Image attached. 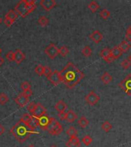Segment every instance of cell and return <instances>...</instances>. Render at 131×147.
<instances>
[{"instance_id": "7dc6e473", "label": "cell", "mask_w": 131, "mask_h": 147, "mask_svg": "<svg viewBox=\"0 0 131 147\" xmlns=\"http://www.w3.org/2000/svg\"><path fill=\"white\" fill-rule=\"evenodd\" d=\"M114 60H115L114 57H113L112 55H110V56H109V57H108L105 60V61L107 62V64H110V63H112V62Z\"/></svg>"}, {"instance_id": "bcb514c9", "label": "cell", "mask_w": 131, "mask_h": 147, "mask_svg": "<svg viewBox=\"0 0 131 147\" xmlns=\"http://www.w3.org/2000/svg\"><path fill=\"white\" fill-rule=\"evenodd\" d=\"M66 114L67 113L65 112L59 113H58V117H59V119H61V120L66 119Z\"/></svg>"}, {"instance_id": "4dcf8cb0", "label": "cell", "mask_w": 131, "mask_h": 147, "mask_svg": "<svg viewBox=\"0 0 131 147\" xmlns=\"http://www.w3.org/2000/svg\"><path fill=\"white\" fill-rule=\"evenodd\" d=\"M34 72L39 76L44 75V66L42 64H38L34 68Z\"/></svg>"}, {"instance_id": "f907efd6", "label": "cell", "mask_w": 131, "mask_h": 147, "mask_svg": "<svg viewBox=\"0 0 131 147\" xmlns=\"http://www.w3.org/2000/svg\"><path fill=\"white\" fill-rule=\"evenodd\" d=\"M3 63H4V59L0 56V67L2 66V64H3Z\"/></svg>"}, {"instance_id": "7402d4cb", "label": "cell", "mask_w": 131, "mask_h": 147, "mask_svg": "<svg viewBox=\"0 0 131 147\" xmlns=\"http://www.w3.org/2000/svg\"><path fill=\"white\" fill-rule=\"evenodd\" d=\"M87 8H88L92 12H95V11L100 8V5H99V4L96 2V1H91V2L88 4V5H87Z\"/></svg>"}, {"instance_id": "ac0fdd59", "label": "cell", "mask_w": 131, "mask_h": 147, "mask_svg": "<svg viewBox=\"0 0 131 147\" xmlns=\"http://www.w3.org/2000/svg\"><path fill=\"white\" fill-rule=\"evenodd\" d=\"M130 44L127 41H123L120 44L118 47L120 48V49L122 51V52L126 53L129 51V49L130 48Z\"/></svg>"}, {"instance_id": "cb8c5ba5", "label": "cell", "mask_w": 131, "mask_h": 147, "mask_svg": "<svg viewBox=\"0 0 131 147\" xmlns=\"http://www.w3.org/2000/svg\"><path fill=\"white\" fill-rule=\"evenodd\" d=\"M78 123L81 128H85L89 124V120L85 117H81L80 119H78Z\"/></svg>"}, {"instance_id": "7c38bea8", "label": "cell", "mask_w": 131, "mask_h": 147, "mask_svg": "<svg viewBox=\"0 0 131 147\" xmlns=\"http://www.w3.org/2000/svg\"><path fill=\"white\" fill-rule=\"evenodd\" d=\"M90 40L94 41L95 43L98 44L103 39V34L99 32L98 30H97V31H94V32H92L91 34H90Z\"/></svg>"}, {"instance_id": "8992f818", "label": "cell", "mask_w": 131, "mask_h": 147, "mask_svg": "<svg viewBox=\"0 0 131 147\" xmlns=\"http://www.w3.org/2000/svg\"><path fill=\"white\" fill-rule=\"evenodd\" d=\"M99 100H100V96L94 91H90L89 94L85 96V100L90 106L95 105L98 102Z\"/></svg>"}, {"instance_id": "ab89813d", "label": "cell", "mask_w": 131, "mask_h": 147, "mask_svg": "<svg viewBox=\"0 0 131 147\" xmlns=\"http://www.w3.org/2000/svg\"><path fill=\"white\" fill-rule=\"evenodd\" d=\"M52 71L51 70V68L48 66H45L44 67V75L45 76L46 78H48L49 76L51 74Z\"/></svg>"}, {"instance_id": "603a6c76", "label": "cell", "mask_w": 131, "mask_h": 147, "mask_svg": "<svg viewBox=\"0 0 131 147\" xmlns=\"http://www.w3.org/2000/svg\"><path fill=\"white\" fill-rule=\"evenodd\" d=\"M58 123H59V122L57 121V120H56L55 118H54V117H51L50 122H49V123H48V126H47V128H46V130L48 131V132H50V131Z\"/></svg>"}, {"instance_id": "74e56055", "label": "cell", "mask_w": 131, "mask_h": 147, "mask_svg": "<svg viewBox=\"0 0 131 147\" xmlns=\"http://www.w3.org/2000/svg\"><path fill=\"white\" fill-rule=\"evenodd\" d=\"M9 101V97L5 94H0V103L4 105Z\"/></svg>"}, {"instance_id": "db71d44e", "label": "cell", "mask_w": 131, "mask_h": 147, "mask_svg": "<svg viewBox=\"0 0 131 147\" xmlns=\"http://www.w3.org/2000/svg\"><path fill=\"white\" fill-rule=\"evenodd\" d=\"M2 18H1V17H0V24H1V23H2Z\"/></svg>"}, {"instance_id": "f5cc1de1", "label": "cell", "mask_w": 131, "mask_h": 147, "mask_svg": "<svg viewBox=\"0 0 131 147\" xmlns=\"http://www.w3.org/2000/svg\"><path fill=\"white\" fill-rule=\"evenodd\" d=\"M28 147H35V146H34V145L31 144V145H29V146H28Z\"/></svg>"}, {"instance_id": "3957f363", "label": "cell", "mask_w": 131, "mask_h": 147, "mask_svg": "<svg viewBox=\"0 0 131 147\" xmlns=\"http://www.w3.org/2000/svg\"><path fill=\"white\" fill-rule=\"evenodd\" d=\"M15 11L22 18L26 17L29 14V11L28 10L27 7V0H21L15 7Z\"/></svg>"}, {"instance_id": "60d3db41", "label": "cell", "mask_w": 131, "mask_h": 147, "mask_svg": "<svg viewBox=\"0 0 131 147\" xmlns=\"http://www.w3.org/2000/svg\"><path fill=\"white\" fill-rule=\"evenodd\" d=\"M130 65H131L130 62L127 59L124 60V61L121 62V66L124 69H128L129 67H130Z\"/></svg>"}, {"instance_id": "ffe728a7", "label": "cell", "mask_w": 131, "mask_h": 147, "mask_svg": "<svg viewBox=\"0 0 131 147\" xmlns=\"http://www.w3.org/2000/svg\"><path fill=\"white\" fill-rule=\"evenodd\" d=\"M5 18H9L10 20H12L15 22L17 19V18H18V14H17V12L15 10H9L8 11V13L5 16Z\"/></svg>"}, {"instance_id": "f35d334b", "label": "cell", "mask_w": 131, "mask_h": 147, "mask_svg": "<svg viewBox=\"0 0 131 147\" xmlns=\"http://www.w3.org/2000/svg\"><path fill=\"white\" fill-rule=\"evenodd\" d=\"M6 58L9 61H15V52L12 51H9L6 54Z\"/></svg>"}, {"instance_id": "9a60e30c", "label": "cell", "mask_w": 131, "mask_h": 147, "mask_svg": "<svg viewBox=\"0 0 131 147\" xmlns=\"http://www.w3.org/2000/svg\"><path fill=\"white\" fill-rule=\"evenodd\" d=\"M110 54H111L113 57H114L115 59H117V58H119L121 56L123 52H122V51L120 49L118 46H115L112 49H110Z\"/></svg>"}, {"instance_id": "44dd1931", "label": "cell", "mask_w": 131, "mask_h": 147, "mask_svg": "<svg viewBox=\"0 0 131 147\" xmlns=\"http://www.w3.org/2000/svg\"><path fill=\"white\" fill-rule=\"evenodd\" d=\"M101 79L105 84H108L111 82V80H112V76L110 75L108 72H105L103 75L101 76Z\"/></svg>"}, {"instance_id": "30bf717a", "label": "cell", "mask_w": 131, "mask_h": 147, "mask_svg": "<svg viewBox=\"0 0 131 147\" xmlns=\"http://www.w3.org/2000/svg\"><path fill=\"white\" fill-rule=\"evenodd\" d=\"M15 101H16V103L18 104L19 107H24L26 104L28 102V97H27L26 96H25L23 93L20 94L18 95L16 99H15Z\"/></svg>"}, {"instance_id": "9f6ffc18", "label": "cell", "mask_w": 131, "mask_h": 147, "mask_svg": "<svg viewBox=\"0 0 131 147\" xmlns=\"http://www.w3.org/2000/svg\"><path fill=\"white\" fill-rule=\"evenodd\" d=\"M51 147H56V146H51Z\"/></svg>"}, {"instance_id": "f546056e", "label": "cell", "mask_w": 131, "mask_h": 147, "mask_svg": "<svg viewBox=\"0 0 131 147\" xmlns=\"http://www.w3.org/2000/svg\"><path fill=\"white\" fill-rule=\"evenodd\" d=\"M82 54L84 55L85 57H89V56H90L92 54V50L90 47L88 45L84 46L82 49Z\"/></svg>"}, {"instance_id": "d590c367", "label": "cell", "mask_w": 131, "mask_h": 147, "mask_svg": "<svg viewBox=\"0 0 131 147\" xmlns=\"http://www.w3.org/2000/svg\"><path fill=\"white\" fill-rule=\"evenodd\" d=\"M35 107H36V103H34V102L32 101V102H30L27 106V110L30 113H33L34 112V109H35Z\"/></svg>"}, {"instance_id": "d6986e66", "label": "cell", "mask_w": 131, "mask_h": 147, "mask_svg": "<svg viewBox=\"0 0 131 147\" xmlns=\"http://www.w3.org/2000/svg\"><path fill=\"white\" fill-rule=\"evenodd\" d=\"M28 125L31 127L32 129H36L38 126H39V120L38 118H37V117H34L33 116H32V118L30 119L29 123H28Z\"/></svg>"}, {"instance_id": "484cf974", "label": "cell", "mask_w": 131, "mask_h": 147, "mask_svg": "<svg viewBox=\"0 0 131 147\" xmlns=\"http://www.w3.org/2000/svg\"><path fill=\"white\" fill-rule=\"evenodd\" d=\"M110 55H111L110 54V48H104L103 50L101 51V52H100V56H101L102 58H103L104 60H106L107 58Z\"/></svg>"}, {"instance_id": "83f0119b", "label": "cell", "mask_w": 131, "mask_h": 147, "mask_svg": "<svg viewBox=\"0 0 131 147\" xmlns=\"http://www.w3.org/2000/svg\"><path fill=\"white\" fill-rule=\"evenodd\" d=\"M27 7H28V11H29V13H31L32 11H33L34 9H36L35 2H34V1H32V0H28Z\"/></svg>"}, {"instance_id": "277c9868", "label": "cell", "mask_w": 131, "mask_h": 147, "mask_svg": "<svg viewBox=\"0 0 131 147\" xmlns=\"http://www.w3.org/2000/svg\"><path fill=\"white\" fill-rule=\"evenodd\" d=\"M119 87L124 90L128 96H131V74H129L119 84Z\"/></svg>"}, {"instance_id": "816d5d0a", "label": "cell", "mask_w": 131, "mask_h": 147, "mask_svg": "<svg viewBox=\"0 0 131 147\" xmlns=\"http://www.w3.org/2000/svg\"><path fill=\"white\" fill-rule=\"evenodd\" d=\"M130 62V64H131V54L130 55H129V57H128V59H127Z\"/></svg>"}, {"instance_id": "c3c4849f", "label": "cell", "mask_w": 131, "mask_h": 147, "mask_svg": "<svg viewBox=\"0 0 131 147\" xmlns=\"http://www.w3.org/2000/svg\"><path fill=\"white\" fill-rule=\"evenodd\" d=\"M66 146L68 147H79V146H78L77 145L74 144V143H71V142H69V141L66 142Z\"/></svg>"}, {"instance_id": "e0dca14e", "label": "cell", "mask_w": 131, "mask_h": 147, "mask_svg": "<svg viewBox=\"0 0 131 147\" xmlns=\"http://www.w3.org/2000/svg\"><path fill=\"white\" fill-rule=\"evenodd\" d=\"M62 131H63V127H62L61 125L58 123H57V125L50 131V132H48V133L53 136H57L61 133Z\"/></svg>"}, {"instance_id": "6da1fadb", "label": "cell", "mask_w": 131, "mask_h": 147, "mask_svg": "<svg viewBox=\"0 0 131 147\" xmlns=\"http://www.w3.org/2000/svg\"><path fill=\"white\" fill-rule=\"evenodd\" d=\"M61 82L69 89H72L84 78V74L81 72L72 62H68L66 66L60 71Z\"/></svg>"}, {"instance_id": "9c48e42d", "label": "cell", "mask_w": 131, "mask_h": 147, "mask_svg": "<svg viewBox=\"0 0 131 147\" xmlns=\"http://www.w3.org/2000/svg\"><path fill=\"white\" fill-rule=\"evenodd\" d=\"M56 2L55 0H41L40 2V5L46 11H50L56 6Z\"/></svg>"}, {"instance_id": "ee69618b", "label": "cell", "mask_w": 131, "mask_h": 147, "mask_svg": "<svg viewBox=\"0 0 131 147\" xmlns=\"http://www.w3.org/2000/svg\"><path fill=\"white\" fill-rule=\"evenodd\" d=\"M4 23L5 25H6L7 27H10L12 24L14 23V21L12 20H10V19H9V18H4Z\"/></svg>"}, {"instance_id": "4316f807", "label": "cell", "mask_w": 131, "mask_h": 147, "mask_svg": "<svg viewBox=\"0 0 131 147\" xmlns=\"http://www.w3.org/2000/svg\"><path fill=\"white\" fill-rule=\"evenodd\" d=\"M38 23L41 27H46L49 23V19L46 16H41L38 19Z\"/></svg>"}, {"instance_id": "4fadbf2b", "label": "cell", "mask_w": 131, "mask_h": 147, "mask_svg": "<svg viewBox=\"0 0 131 147\" xmlns=\"http://www.w3.org/2000/svg\"><path fill=\"white\" fill-rule=\"evenodd\" d=\"M25 54H24L20 49H17V50L15 51V61H16L17 64H21V63L25 60Z\"/></svg>"}, {"instance_id": "ba28073f", "label": "cell", "mask_w": 131, "mask_h": 147, "mask_svg": "<svg viewBox=\"0 0 131 147\" xmlns=\"http://www.w3.org/2000/svg\"><path fill=\"white\" fill-rule=\"evenodd\" d=\"M45 114H47V110H46L45 108L40 103H36L35 109H34V112L32 114V116L34 117H37V118H40V117H41L42 116Z\"/></svg>"}, {"instance_id": "5b68a950", "label": "cell", "mask_w": 131, "mask_h": 147, "mask_svg": "<svg viewBox=\"0 0 131 147\" xmlns=\"http://www.w3.org/2000/svg\"><path fill=\"white\" fill-rule=\"evenodd\" d=\"M45 53L50 57L51 59H55L59 54V48H57L54 43H51L45 49Z\"/></svg>"}, {"instance_id": "52a82bcc", "label": "cell", "mask_w": 131, "mask_h": 147, "mask_svg": "<svg viewBox=\"0 0 131 147\" xmlns=\"http://www.w3.org/2000/svg\"><path fill=\"white\" fill-rule=\"evenodd\" d=\"M48 79L55 86H57L61 82V76H60V72L57 70H55L54 71H52V73L48 77Z\"/></svg>"}, {"instance_id": "e575fe53", "label": "cell", "mask_w": 131, "mask_h": 147, "mask_svg": "<svg viewBox=\"0 0 131 147\" xmlns=\"http://www.w3.org/2000/svg\"><path fill=\"white\" fill-rule=\"evenodd\" d=\"M68 141L69 142H71V143H74V144L77 145L78 146L80 147V145H81V143H80V140H79V138H78V136H73V137H70V139H69Z\"/></svg>"}, {"instance_id": "681fc988", "label": "cell", "mask_w": 131, "mask_h": 147, "mask_svg": "<svg viewBox=\"0 0 131 147\" xmlns=\"http://www.w3.org/2000/svg\"><path fill=\"white\" fill-rule=\"evenodd\" d=\"M5 133V127L2 126V124H0V136L2 135Z\"/></svg>"}, {"instance_id": "d6a6232c", "label": "cell", "mask_w": 131, "mask_h": 147, "mask_svg": "<svg viewBox=\"0 0 131 147\" xmlns=\"http://www.w3.org/2000/svg\"><path fill=\"white\" fill-rule=\"evenodd\" d=\"M32 115L29 114V113H25V114H23V116L22 117V118L20 119L21 121H22L23 123H28L30 121V119L32 118Z\"/></svg>"}, {"instance_id": "7a4b0ae2", "label": "cell", "mask_w": 131, "mask_h": 147, "mask_svg": "<svg viewBox=\"0 0 131 147\" xmlns=\"http://www.w3.org/2000/svg\"><path fill=\"white\" fill-rule=\"evenodd\" d=\"M10 133L15 136V138L18 142H24L30 137V136L32 134L38 133V132L31 128L27 123H25L22 121L19 120L10 129Z\"/></svg>"}, {"instance_id": "f1b7e54d", "label": "cell", "mask_w": 131, "mask_h": 147, "mask_svg": "<svg viewBox=\"0 0 131 147\" xmlns=\"http://www.w3.org/2000/svg\"><path fill=\"white\" fill-rule=\"evenodd\" d=\"M112 125L110 123V122L108 121H105L103 122V124L101 125V128L103 129V130L106 133H108L109 131L111 130V129H112Z\"/></svg>"}, {"instance_id": "d4e9b609", "label": "cell", "mask_w": 131, "mask_h": 147, "mask_svg": "<svg viewBox=\"0 0 131 147\" xmlns=\"http://www.w3.org/2000/svg\"><path fill=\"white\" fill-rule=\"evenodd\" d=\"M67 135H68L70 137H73V136H77L78 134V130L76 129L74 126H70L66 131Z\"/></svg>"}, {"instance_id": "1f68e13d", "label": "cell", "mask_w": 131, "mask_h": 147, "mask_svg": "<svg viewBox=\"0 0 131 147\" xmlns=\"http://www.w3.org/2000/svg\"><path fill=\"white\" fill-rule=\"evenodd\" d=\"M92 142H93L92 138L88 135L84 136V138L82 139V142L85 145V146H89V145L91 144Z\"/></svg>"}, {"instance_id": "f6af8a7d", "label": "cell", "mask_w": 131, "mask_h": 147, "mask_svg": "<svg viewBox=\"0 0 131 147\" xmlns=\"http://www.w3.org/2000/svg\"><path fill=\"white\" fill-rule=\"evenodd\" d=\"M23 94L26 96L27 97H30V96H32V94H33V92L31 89L29 90H25V91H23Z\"/></svg>"}, {"instance_id": "b9f144b4", "label": "cell", "mask_w": 131, "mask_h": 147, "mask_svg": "<svg viewBox=\"0 0 131 147\" xmlns=\"http://www.w3.org/2000/svg\"><path fill=\"white\" fill-rule=\"evenodd\" d=\"M125 36H126V38L127 40V41L131 43V25L128 28V29L126 30Z\"/></svg>"}, {"instance_id": "11a10c76", "label": "cell", "mask_w": 131, "mask_h": 147, "mask_svg": "<svg viewBox=\"0 0 131 147\" xmlns=\"http://www.w3.org/2000/svg\"><path fill=\"white\" fill-rule=\"evenodd\" d=\"M2 52V49H1V48H0V53Z\"/></svg>"}, {"instance_id": "2e32d148", "label": "cell", "mask_w": 131, "mask_h": 147, "mask_svg": "<svg viewBox=\"0 0 131 147\" xmlns=\"http://www.w3.org/2000/svg\"><path fill=\"white\" fill-rule=\"evenodd\" d=\"M66 113V120L69 122V123H73L77 119V117H78V115L76 114L75 113L71 110H68Z\"/></svg>"}, {"instance_id": "836d02e7", "label": "cell", "mask_w": 131, "mask_h": 147, "mask_svg": "<svg viewBox=\"0 0 131 147\" xmlns=\"http://www.w3.org/2000/svg\"><path fill=\"white\" fill-rule=\"evenodd\" d=\"M68 53L69 49L68 47H66V46H61V47L59 48V54L61 55V56H63V57L66 56Z\"/></svg>"}, {"instance_id": "8fae6325", "label": "cell", "mask_w": 131, "mask_h": 147, "mask_svg": "<svg viewBox=\"0 0 131 147\" xmlns=\"http://www.w3.org/2000/svg\"><path fill=\"white\" fill-rule=\"evenodd\" d=\"M51 117L48 114H45L42 116L41 117L38 118L39 120V126L41 127L43 130H46V128L48 126L49 122H50Z\"/></svg>"}, {"instance_id": "8d00e7d4", "label": "cell", "mask_w": 131, "mask_h": 147, "mask_svg": "<svg viewBox=\"0 0 131 147\" xmlns=\"http://www.w3.org/2000/svg\"><path fill=\"white\" fill-rule=\"evenodd\" d=\"M100 16H101L103 19H107V18H108L110 16V12L108 11V10L104 9L100 12Z\"/></svg>"}, {"instance_id": "7bdbcfd3", "label": "cell", "mask_w": 131, "mask_h": 147, "mask_svg": "<svg viewBox=\"0 0 131 147\" xmlns=\"http://www.w3.org/2000/svg\"><path fill=\"white\" fill-rule=\"evenodd\" d=\"M21 87H22V89L23 90V91H25V90L31 89V85H30L27 81H25V82H23L22 84Z\"/></svg>"}, {"instance_id": "5bb4252c", "label": "cell", "mask_w": 131, "mask_h": 147, "mask_svg": "<svg viewBox=\"0 0 131 147\" xmlns=\"http://www.w3.org/2000/svg\"><path fill=\"white\" fill-rule=\"evenodd\" d=\"M67 107H68V106H67L66 103H64L63 100H59L55 106V110H57L58 113L64 112L65 110L67 109Z\"/></svg>"}]
</instances>
